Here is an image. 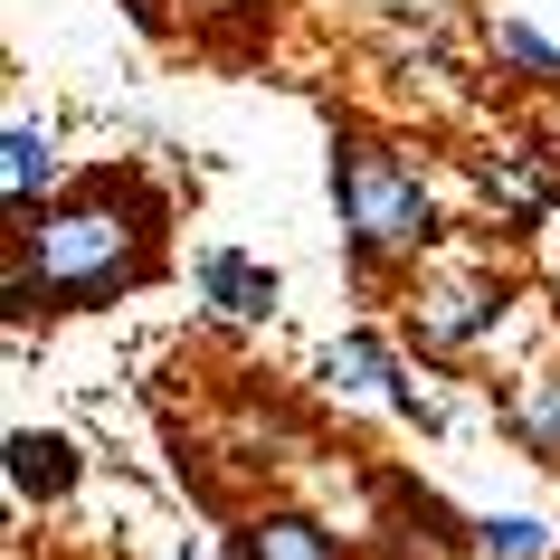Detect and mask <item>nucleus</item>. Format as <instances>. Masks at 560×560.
<instances>
[{
  "label": "nucleus",
  "instance_id": "obj_1",
  "mask_svg": "<svg viewBox=\"0 0 560 560\" xmlns=\"http://www.w3.org/2000/svg\"><path fill=\"white\" fill-rule=\"evenodd\" d=\"M172 200L143 172H86L38 209L30 229H10V324L30 314H95L162 276Z\"/></svg>",
  "mask_w": 560,
  "mask_h": 560
},
{
  "label": "nucleus",
  "instance_id": "obj_2",
  "mask_svg": "<svg viewBox=\"0 0 560 560\" xmlns=\"http://www.w3.org/2000/svg\"><path fill=\"white\" fill-rule=\"evenodd\" d=\"M332 209H342V266H352V285H389L399 266L418 276V257H438V237H446L438 180L418 172L399 143L361 133V124L332 133Z\"/></svg>",
  "mask_w": 560,
  "mask_h": 560
},
{
  "label": "nucleus",
  "instance_id": "obj_3",
  "mask_svg": "<svg viewBox=\"0 0 560 560\" xmlns=\"http://www.w3.org/2000/svg\"><path fill=\"white\" fill-rule=\"evenodd\" d=\"M513 304H523V285H513L494 257H446V266H418L409 276L399 324H409L418 361H475L503 324H513Z\"/></svg>",
  "mask_w": 560,
  "mask_h": 560
},
{
  "label": "nucleus",
  "instance_id": "obj_4",
  "mask_svg": "<svg viewBox=\"0 0 560 560\" xmlns=\"http://www.w3.org/2000/svg\"><path fill=\"white\" fill-rule=\"evenodd\" d=\"M475 180H485V209H494L513 237H532L560 209V152L551 143H494L475 162Z\"/></svg>",
  "mask_w": 560,
  "mask_h": 560
},
{
  "label": "nucleus",
  "instance_id": "obj_5",
  "mask_svg": "<svg viewBox=\"0 0 560 560\" xmlns=\"http://www.w3.org/2000/svg\"><path fill=\"white\" fill-rule=\"evenodd\" d=\"M190 285H200V304L219 324H276V304H285V276L266 257H247V247H229V237H209L190 257Z\"/></svg>",
  "mask_w": 560,
  "mask_h": 560
},
{
  "label": "nucleus",
  "instance_id": "obj_6",
  "mask_svg": "<svg viewBox=\"0 0 560 560\" xmlns=\"http://www.w3.org/2000/svg\"><path fill=\"white\" fill-rule=\"evenodd\" d=\"M77 475H86V446L67 438V428H10V494L20 503H67L77 494Z\"/></svg>",
  "mask_w": 560,
  "mask_h": 560
},
{
  "label": "nucleus",
  "instance_id": "obj_7",
  "mask_svg": "<svg viewBox=\"0 0 560 560\" xmlns=\"http://www.w3.org/2000/svg\"><path fill=\"white\" fill-rule=\"evenodd\" d=\"M0 190H10V229H30L38 209L58 200V133L30 115H10V133H0Z\"/></svg>",
  "mask_w": 560,
  "mask_h": 560
},
{
  "label": "nucleus",
  "instance_id": "obj_8",
  "mask_svg": "<svg viewBox=\"0 0 560 560\" xmlns=\"http://www.w3.org/2000/svg\"><path fill=\"white\" fill-rule=\"evenodd\" d=\"M229 560H342V532H324L314 513L266 503V513H237L229 523Z\"/></svg>",
  "mask_w": 560,
  "mask_h": 560
},
{
  "label": "nucleus",
  "instance_id": "obj_9",
  "mask_svg": "<svg viewBox=\"0 0 560 560\" xmlns=\"http://www.w3.org/2000/svg\"><path fill=\"white\" fill-rule=\"evenodd\" d=\"M314 371H324V389H342V399H381V409H389V389H399V371H409V361H399V342H389V332L352 324L342 342H324V361H314Z\"/></svg>",
  "mask_w": 560,
  "mask_h": 560
},
{
  "label": "nucleus",
  "instance_id": "obj_10",
  "mask_svg": "<svg viewBox=\"0 0 560 560\" xmlns=\"http://www.w3.org/2000/svg\"><path fill=\"white\" fill-rule=\"evenodd\" d=\"M503 428L523 438L532 466H560V361H541V371H523V381H513V399H503Z\"/></svg>",
  "mask_w": 560,
  "mask_h": 560
},
{
  "label": "nucleus",
  "instance_id": "obj_11",
  "mask_svg": "<svg viewBox=\"0 0 560 560\" xmlns=\"http://www.w3.org/2000/svg\"><path fill=\"white\" fill-rule=\"evenodd\" d=\"M466 551L475 560H560V532L541 523V513H475Z\"/></svg>",
  "mask_w": 560,
  "mask_h": 560
},
{
  "label": "nucleus",
  "instance_id": "obj_12",
  "mask_svg": "<svg viewBox=\"0 0 560 560\" xmlns=\"http://www.w3.org/2000/svg\"><path fill=\"white\" fill-rule=\"evenodd\" d=\"M485 48H494V67H513L523 86H560V48H551L541 30H523V20H494Z\"/></svg>",
  "mask_w": 560,
  "mask_h": 560
},
{
  "label": "nucleus",
  "instance_id": "obj_13",
  "mask_svg": "<svg viewBox=\"0 0 560 560\" xmlns=\"http://www.w3.org/2000/svg\"><path fill=\"white\" fill-rule=\"evenodd\" d=\"M180 560H200V551H180Z\"/></svg>",
  "mask_w": 560,
  "mask_h": 560
}]
</instances>
